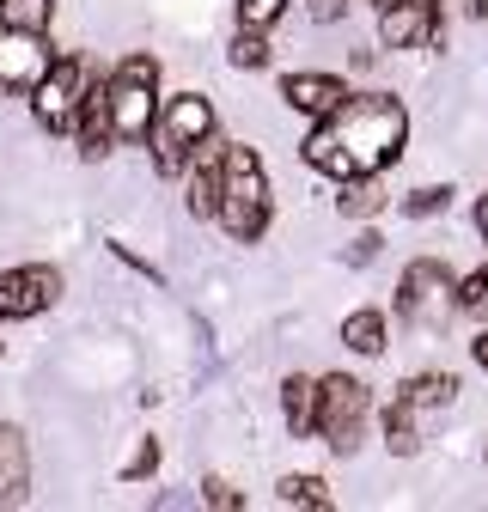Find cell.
<instances>
[{
	"instance_id": "23",
	"label": "cell",
	"mask_w": 488,
	"mask_h": 512,
	"mask_svg": "<svg viewBox=\"0 0 488 512\" xmlns=\"http://www.w3.org/2000/svg\"><path fill=\"white\" fill-rule=\"evenodd\" d=\"M281 13H287V0H238V25H251V31H269Z\"/></svg>"
},
{
	"instance_id": "4",
	"label": "cell",
	"mask_w": 488,
	"mask_h": 512,
	"mask_svg": "<svg viewBox=\"0 0 488 512\" xmlns=\"http://www.w3.org/2000/svg\"><path fill=\"white\" fill-rule=\"evenodd\" d=\"M110 98V135L116 141H147L153 110H159V61L153 55H129L104 86Z\"/></svg>"
},
{
	"instance_id": "11",
	"label": "cell",
	"mask_w": 488,
	"mask_h": 512,
	"mask_svg": "<svg viewBox=\"0 0 488 512\" xmlns=\"http://www.w3.org/2000/svg\"><path fill=\"white\" fill-rule=\"evenodd\" d=\"M434 31H440V0H391V7H379L385 49H415Z\"/></svg>"
},
{
	"instance_id": "20",
	"label": "cell",
	"mask_w": 488,
	"mask_h": 512,
	"mask_svg": "<svg viewBox=\"0 0 488 512\" xmlns=\"http://www.w3.org/2000/svg\"><path fill=\"white\" fill-rule=\"evenodd\" d=\"M55 13V0H0V25H13V31H43Z\"/></svg>"
},
{
	"instance_id": "21",
	"label": "cell",
	"mask_w": 488,
	"mask_h": 512,
	"mask_svg": "<svg viewBox=\"0 0 488 512\" xmlns=\"http://www.w3.org/2000/svg\"><path fill=\"white\" fill-rule=\"evenodd\" d=\"M232 68H269V37L263 31H251V25H244L238 37H232Z\"/></svg>"
},
{
	"instance_id": "6",
	"label": "cell",
	"mask_w": 488,
	"mask_h": 512,
	"mask_svg": "<svg viewBox=\"0 0 488 512\" xmlns=\"http://www.w3.org/2000/svg\"><path fill=\"white\" fill-rule=\"evenodd\" d=\"M452 311H458V281H452L446 263L421 256V263L403 269V281H397V317H403V324L434 330V324H446Z\"/></svg>"
},
{
	"instance_id": "24",
	"label": "cell",
	"mask_w": 488,
	"mask_h": 512,
	"mask_svg": "<svg viewBox=\"0 0 488 512\" xmlns=\"http://www.w3.org/2000/svg\"><path fill=\"white\" fill-rule=\"evenodd\" d=\"M458 311H488V269H476L470 281H458Z\"/></svg>"
},
{
	"instance_id": "2",
	"label": "cell",
	"mask_w": 488,
	"mask_h": 512,
	"mask_svg": "<svg viewBox=\"0 0 488 512\" xmlns=\"http://www.w3.org/2000/svg\"><path fill=\"white\" fill-rule=\"evenodd\" d=\"M214 220H220L238 244L263 238V226H269V177H263V159H257L251 147H226V153H220Z\"/></svg>"
},
{
	"instance_id": "18",
	"label": "cell",
	"mask_w": 488,
	"mask_h": 512,
	"mask_svg": "<svg viewBox=\"0 0 488 512\" xmlns=\"http://www.w3.org/2000/svg\"><path fill=\"white\" fill-rule=\"evenodd\" d=\"M342 342H348L354 354H379V348H385V317H379V311H354L348 324H342Z\"/></svg>"
},
{
	"instance_id": "8",
	"label": "cell",
	"mask_w": 488,
	"mask_h": 512,
	"mask_svg": "<svg viewBox=\"0 0 488 512\" xmlns=\"http://www.w3.org/2000/svg\"><path fill=\"white\" fill-rule=\"evenodd\" d=\"M86 86H92V74H86L80 55H61V61L43 68V80L31 86V110H37V122L49 128V135H74V116H80Z\"/></svg>"
},
{
	"instance_id": "1",
	"label": "cell",
	"mask_w": 488,
	"mask_h": 512,
	"mask_svg": "<svg viewBox=\"0 0 488 512\" xmlns=\"http://www.w3.org/2000/svg\"><path fill=\"white\" fill-rule=\"evenodd\" d=\"M403 141H409V110L385 92H360V98H342L330 116H318V128L305 135V165L336 183L373 177L403 159Z\"/></svg>"
},
{
	"instance_id": "12",
	"label": "cell",
	"mask_w": 488,
	"mask_h": 512,
	"mask_svg": "<svg viewBox=\"0 0 488 512\" xmlns=\"http://www.w3.org/2000/svg\"><path fill=\"white\" fill-rule=\"evenodd\" d=\"M74 135H80V153H86V159H104V153L116 147V135H110V98H104V86H86V98H80V116H74Z\"/></svg>"
},
{
	"instance_id": "26",
	"label": "cell",
	"mask_w": 488,
	"mask_h": 512,
	"mask_svg": "<svg viewBox=\"0 0 488 512\" xmlns=\"http://www.w3.org/2000/svg\"><path fill=\"white\" fill-rule=\"evenodd\" d=\"M202 500H208V506H226V512H238V506H244V494H238V488H226L220 476H214V482H202Z\"/></svg>"
},
{
	"instance_id": "31",
	"label": "cell",
	"mask_w": 488,
	"mask_h": 512,
	"mask_svg": "<svg viewBox=\"0 0 488 512\" xmlns=\"http://www.w3.org/2000/svg\"><path fill=\"white\" fill-rule=\"evenodd\" d=\"M470 7H476V19H488V0H470Z\"/></svg>"
},
{
	"instance_id": "19",
	"label": "cell",
	"mask_w": 488,
	"mask_h": 512,
	"mask_svg": "<svg viewBox=\"0 0 488 512\" xmlns=\"http://www.w3.org/2000/svg\"><path fill=\"white\" fill-rule=\"evenodd\" d=\"M281 506L330 512V488H324V476H287V482H281Z\"/></svg>"
},
{
	"instance_id": "29",
	"label": "cell",
	"mask_w": 488,
	"mask_h": 512,
	"mask_svg": "<svg viewBox=\"0 0 488 512\" xmlns=\"http://www.w3.org/2000/svg\"><path fill=\"white\" fill-rule=\"evenodd\" d=\"M470 354H476V366H482V372H488V330H482V336H476V342H470Z\"/></svg>"
},
{
	"instance_id": "30",
	"label": "cell",
	"mask_w": 488,
	"mask_h": 512,
	"mask_svg": "<svg viewBox=\"0 0 488 512\" xmlns=\"http://www.w3.org/2000/svg\"><path fill=\"white\" fill-rule=\"evenodd\" d=\"M476 226H482V238H488V196L476 202Z\"/></svg>"
},
{
	"instance_id": "10",
	"label": "cell",
	"mask_w": 488,
	"mask_h": 512,
	"mask_svg": "<svg viewBox=\"0 0 488 512\" xmlns=\"http://www.w3.org/2000/svg\"><path fill=\"white\" fill-rule=\"evenodd\" d=\"M61 299V275L49 263H25L0 275V317H37Z\"/></svg>"
},
{
	"instance_id": "13",
	"label": "cell",
	"mask_w": 488,
	"mask_h": 512,
	"mask_svg": "<svg viewBox=\"0 0 488 512\" xmlns=\"http://www.w3.org/2000/svg\"><path fill=\"white\" fill-rule=\"evenodd\" d=\"M281 98H287L293 110H305V116H330L348 92H342V80H330V74H287V80H281Z\"/></svg>"
},
{
	"instance_id": "14",
	"label": "cell",
	"mask_w": 488,
	"mask_h": 512,
	"mask_svg": "<svg viewBox=\"0 0 488 512\" xmlns=\"http://www.w3.org/2000/svg\"><path fill=\"white\" fill-rule=\"evenodd\" d=\"M31 488V458H25V433L0 421V506H19Z\"/></svg>"
},
{
	"instance_id": "16",
	"label": "cell",
	"mask_w": 488,
	"mask_h": 512,
	"mask_svg": "<svg viewBox=\"0 0 488 512\" xmlns=\"http://www.w3.org/2000/svg\"><path fill=\"white\" fill-rule=\"evenodd\" d=\"M391 196L379 189V171L373 177H342V196H336V208L348 214V220H366V214H379Z\"/></svg>"
},
{
	"instance_id": "22",
	"label": "cell",
	"mask_w": 488,
	"mask_h": 512,
	"mask_svg": "<svg viewBox=\"0 0 488 512\" xmlns=\"http://www.w3.org/2000/svg\"><path fill=\"white\" fill-rule=\"evenodd\" d=\"M446 202H452V189L440 183H427V189H409V202H403V214H415V220H427V214H446Z\"/></svg>"
},
{
	"instance_id": "17",
	"label": "cell",
	"mask_w": 488,
	"mask_h": 512,
	"mask_svg": "<svg viewBox=\"0 0 488 512\" xmlns=\"http://www.w3.org/2000/svg\"><path fill=\"white\" fill-rule=\"evenodd\" d=\"M190 165H196V171H190V214H196V220H214V196H220V153H208V159L196 153Z\"/></svg>"
},
{
	"instance_id": "9",
	"label": "cell",
	"mask_w": 488,
	"mask_h": 512,
	"mask_svg": "<svg viewBox=\"0 0 488 512\" xmlns=\"http://www.w3.org/2000/svg\"><path fill=\"white\" fill-rule=\"evenodd\" d=\"M49 43L43 31H13V25H0V92H31L49 68Z\"/></svg>"
},
{
	"instance_id": "15",
	"label": "cell",
	"mask_w": 488,
	"mask_h": 512,
	"mask_svg": "<svg viewBox=\"0 0 488 512\" xmlns=\"http://www.w3.org/2000/svg\"><path fill=\"white\" fill-rule=\"evenodd\" d=\"M312 409H318V384L293 372V378L281 384V415H287L293 439H305V433H312Z\"/></svg>"
},
{
	"instance_id": "25",
	"label": "cell",
	"mask_w": 488,
	"mask_h": 512,
	"mask_svg": "<svg viewBox=\"0 0 488 512\" xmlns=\"http://www.w3.org/2000/svg\"><path fill=\"white\" fill-rule=\"evenodd\" d=\"M153 464H159V445H153V439H141V452H135L129 464H122V476L141 482V476H153Z\"/></svg>"
},
{
	"instance_id": "32",
	"label": "cell",
	"mask_w": 488,
	"mask_h": 512,
	"mask_svg": "<svg viewBox=\"0 0 488 512\" xmlns=\"http://www.w3.org/2000/svg\"><path fill=\"white\" fill-rule=\"evenodd\" d=\"M373 7H391V0H373Z\"/></svg>"
},
{
	"instance_id": "27",
	"label": "cell",
	"mask_w": 488,
	"mask_h": 512,
	"mask_svg": "<svg viewBox=\"0 0 488 512\" xmlns=\"http://www.w3.org/2000/svg\"><path fill=\"white\" fill-rule=\"evenodd\" d=\"M373 256H379V238H373V232H360V238L348 244V263H373Z\"/></svg>"
},
{
	"instance_id": "7",
	"label": "cell",
	"mask_w": 488,
	"mask_h": 512,
	"mask_svg": "<svg viewBox=\"0 0 488 512\" xmlns=\"http://www.w3.org/2000/svg\"><path fill=\"white\" fill-rule=\"evenodd\" d=\"M366 415H373V397H366L360 378H324L318 384V409H312V433H324L330 452H354L360 433H366Z\"/></svg>"
},
{
	"instance_id": "3",
	"label": "cell",
	"mask_w": 488,
	"mask_h": 512,
	"mask_svg": "<svg viewBox=\"0 0 488 512\" xmlns=\"http://www.w3.org/2000/svg\"><path fill=\"white\" fill-rule=\"evenodd\" d=\"M147 141H153V165H159L165 177H183V171H190V159L214 141V104L196 98V92L171 98L165 110H153Z\"/></svg>"
},
{
	"instance_id": "28",
	"label": "cell",
	"mask_w": 488,
	"mask_h": 512,
	"mask_svg": "<svg viewBox=\"0 0 488 512\" xmlns=\"http://www.w3.org/2000/svg\"><path fill=\"white\" fill-rule=\"evenodd\" d=\"M342 7H348V0H312V19L330 25V19H342Z\"/></svg>"
},
{
	"instance_id": "5",
	"label": "cell",
	"mask_w": 488,
	"mask_h": 512,
	"mask_svg": "<svg viewBox=\"0 0 488 512\" xmlns=\"http://www.w3.org/2000/svg\"><path fill=\"white\" fill-rule=\"evenodd\" d=\"M452 397H458V378H452V372H421V378H409L403 397H397L391 415H385V445H391L397 458L421 452V421L440 415Z\"/></svg>"
}]
</instances>
